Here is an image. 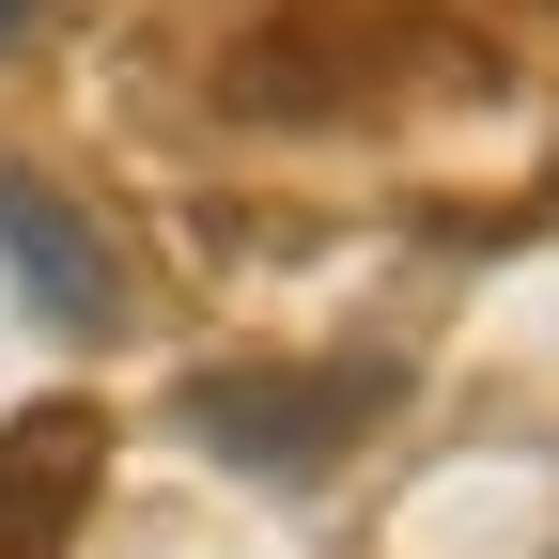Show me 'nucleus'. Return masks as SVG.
I'll return each mask as SVG.
<instances>
[{
	"label": "nucleus",
	"mask_w": 559,
	"mask_h": 559,
	"mask_svg": "<svg viewBox=\"0 0 559 559\" xmlns=\"http://www.w3.org/2000/svg\"><path fill=\"white\" fill-rule=\"evenodd\" d=\"M0 264H16V296L47 326H109V264H94V234L62 218L32 171H0Z\"/></svg>",
	"instance_id": "1"
},
{
	"label": "nucleus",
	"mask_w": 559,
	"mask_h": 559,
	"mask_svg": "<svg viewBox=\"0 0 559 559\" xmlns=\"http://www.w3.org/2000/svg\"><path fill=\"white\" fill-rule=\"evenodd\" d=\"M389 404V373H326L311 404H249V389H202V436L218 451H311V436H342V419H373Z\"/></svg>",
	"instance_id": "2"
},
{
	"label": "nucleus",
	"mask_w": 559,
	"mask_h": 559,
	"mask_svg": "<svg viewBox=\"0 0 559 559\" xmlns=\"http://www.w3.org/2000/svg\"><path fill=\"white\" fill-rule=\"evenodd\" d=\"M16 32H32V0H0V47H16Z\"/></svg>",
	"instance_id": "3"
}]
</instances>
